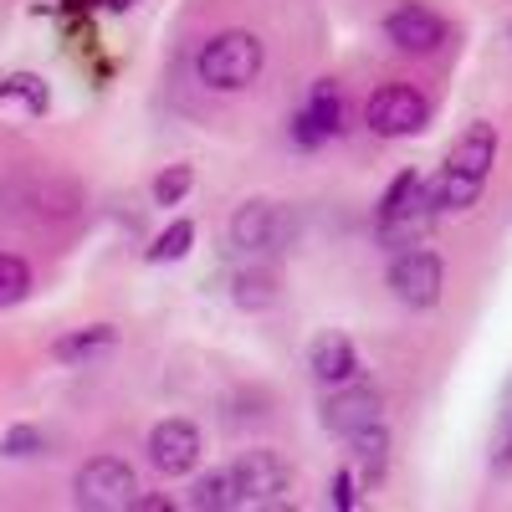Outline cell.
Instances as JSON below:
<instances>
[{"instance_id": "cell-1", "label": "cell", "mask_w": 512, "mask_h": 512, "mask_svg": "<svg viewBox=\"0 0 512 512\" xmlns=\"http://www.w3.org/2000/svg\"><path fill=\"white\" fill-rule=\"evenodd\" d=\"M492 164H497V123L492 118L466 123L456 134V144L446 149V164L425 180L441 216H461V210H472L482 200V185L492 175Z\"/></svg>"}, {"instance_id": "cell-2", "label": "cell", "mask_w": 512, "mask_h": 512, "mask_svg": "<svg viewBox=\"0 0 512 512\" xmlns=\"http://www.w3.org/2000/svg\"><path fill=\"white\" fill-rule=\"evenodd\" d=\"M262 67H267V41L256 36V31H241V26L216 31L195 52V77L205 82V88H216V93L251 88V82L262 77Z\"/></svg>"}, {"instance_id": "cell-3", "label": "cell", "mask_w": 512, "mask_h": 512, "mask_svg": "<svg viewBox=\"0 0 512 512\" xmlns=\"http://www.w3.org/2000/svg\"><path fill=\"white\" fill-rule=\"evenodd\" d=\"M297 231L303 226H297L292 205H282L272 195H251L231 210V246L246 256H282V251H292Z\"/></svg>"}, {"instance_id": "cell-4", "label": "cell", "mask_w": 512, "mask_h": 512, "mask_svg": "<svg viewBox=\"0 0 512 512\" xmlns=\"http://www.w3.org/2000/svg\"><path fill=\"white\" fill-rule=\"evenodd\" d=\"M384 282H390L395 303H405L410 313H431V308H441V292H446V262H441V251L415 241L405 251H390Z\"/></svg>"}, {"instance_id": "cell-5", "label": "cell", "mask_w": 512, "mask_h": 512, "mask_svg": "<svg viewBox=\"0 0 512 512\" xmlns=\"http://www.w3.org/2000/svg\"><path fill=\"white\" fill-rule=\"evenodd\" d=\"M431 123V103H425L420 88L410 82H379V88L364 98V128L374 139H415Z\"/></svg>"}, {"instance_id": "cell-6", "label": "cell", "mask_w": 512, "mask_h": 512, "mask_svg": "<svg viewBox=\"0 0 512 512\" xmlns=\"http://www.w3.org/2000/svg\"><path fill=\"white\" fill-rule=\"evenodd\" d=\"M349 134V108H344V88H338L333 77H318L308 98L297 103V113L287 118V139L297 149H323L333 139Z\"/></svg>"}, {"instance_id": "cell-7", "label": "cell", "mask_w": 512, "mask_h": 512, "mask_svg": "<svg viewBox=\"0 0 512 512\" xmlns=\"http://www.w3.org/2000/svg\"><path fill=\"white\" fill-rule=\"evenodd\" d=\"M72 502L82 512H123L139 502V477L123 456H93L77 466L72 477Z\"/></svg>"}, {"instance_id": "cell-8", "label": "cell", "mask_w": 512, "mask_h": 512, "mask_svg": "<svg viewBox=\"0 0 512 512\" xmlns=\"http://www.w3.org/2000/svg\"><path fill=\"white\" fill-rule=\"evenodd\" d=\"M384 41H390L400 57H436L451 41V21L436 6H425V0H400V6L384 16Z\"/></svg>"}, {"instance_id": "cell-9", "label": "cell", "mask_w": 512, "mask_h": 512, "mask_svg": "<svg viewBox=\"0 0 512 512\" xmlns=\"http://www.w3.org/2000/svg\"><path fill=\"white\" fill-rule=\"evenodd\" d=\"M144 451H149V466H154V472L175 482V477H190L195 466H200L205 436H200V425H195L190 415H164L154 431H149Z\"/></svg>"}, {"instance_id": "cell-10", "label": "cell", "mask_w": 512, "mask_h": 512, "mask_svg": "<svg viewBox=\"0 0 512 512\" xmlns=\"http://www.w3.org/2000/svg\"><path fill=\"white\" fill-rule=\"evenodd\" d=\"M226 466H231V477H236L241 507H272V502H282V492L292 487V466H287V456L272 451V446H251V451H241V456L226 461Z\"/></svg>"}, {"instance_id": "cell-11", "label": "cell", "mask_w": 512, "mask_h": 512, "mask_svg": "<svg viewBox=\"0 0 512 512\" xmlns=\"http://www.w3.org/2000/svg\"><path fill=\"white\" fill-rule=\"evenodd\" d=\"M384 420V395L369 390V384H338V390H323V431L333 441H354L359 431Z\"/></svg>"}, {"instance_id": "cell-12", "label": "cell", "mask_w": 512, "mask_h": 512, "mask_svg": "<svg viewBox=\"0 0 512 512\" xmlns=\"http://www.w3.org/2000/svg\"><path fill=\"white\" fill-rule=\"evenodd\" d=\"M308 369L323 390H338V384H354L364 379V359H359V344L344 333V328H318L313 344H308Z\"/></svg>"}, {"instance_id": "cell-13", "label": "cell", "mask_w": 512, "mask_h": 512, "mask_svg": "<svg viewBox=\"0 0 512 512\" xmlns=\"http://www.w3.org/2000/svg\"><path fill=\"white\" fill-rule=\"evenodd\" d=\"M231 303L241 313H272L282 303V267L272 256H251L246 267L231 272Z\"/></svg>"}, {"instance_id": "cell-14", "label": "cell", "mask_w": 512, "mask_h": 512, "mask_svg": "<svg viewBox=\"0 0 512 512\" xmlns=\"http://www.w3.org/2000/svg\"><path fill=\"white\" fill-rule=\"evenodd\" d=\"M113 349H118V328L113 323H82V328H67L62 338H52V359L67 364V369L98 364Z\"/></svg>"}, {"instance_id": "cell-15", "label": "cell", "mask_w": 512, "mask_h": 512, "mask_svg": "<svg viewBox=\"0 0 512 512\" xmlns=\"http://www.w3.org/2000/svg\"><path fill=\"white\" fill-rule=\"evenodd\" d=\"M349 451H354V466H359V482L364 487H379L384 477H390V425H369V431H359L354 441H344Z\"/></svg>"}, {"instance_id": "cell-16", "label": "cell", "mask_w": 512, "mask_h": 512, "mask_svg": "<svg viewBox=\"0 0 512 512\" xmlns=\"http://www.w3.org/2000/svg\"><path fill=\"white\" fill-rule=\"evenodd\" d=\"M185 507H190V512H231V507H241L231 466H216V472H200V477L190 482V492H185Z\"/></svg>"}, {"instance_id": "cell-17", "label": "cell", "mask_w": 512, "mask_h": 512, "mask_svg": "<svg viewBox=\"0 0 512 512\" xmlns=\"http://www.w3.org/2000/svg\"><path fill=\"white\" fill-rule=\"evenodd\" d=\"M0 103H21L26 113H47L52 108V88H47V77H36V72H6L0 77Z\"/></svg>"}, {"instance_id": "cell-18", "label": "cell", "mask_w": 512, "mask_h": 512, "mask_svg": "<svg viewBox=\"0 0 512 512\" xmlns=\"http://www.w3.org/2000/svg\"><path fill=\"white\" fill-rule=\"evenodd\" d=\"M190 251H195V221L175 216V221L154 236V246L144 251V262H149V267H169V262H185Z\"/></svg>"}, {"instance_id": "cell-19", "label": "cell", "mask_w": 512, "mask_h": 512, "mask_svg": "<svg viewBox=\"0 0 512 512\" xmlns=\"http://www.w3.org/2000/svg\"><path fill=\"white\" fill-rule=\"evenodd\" d=\"M195 190V164H185V159H175V164H164L159 175L149 180V200L159 205V210H175V205H185V195Z\"/></svg>"}, {"instance_id": "cell-20", "label": "cell", "mask_w": 512, "mask_h": 512, "mask_svg": "<svg viewBox=\"0 0 512 512\" xmlns=\"http://www.w3.org/2000/svg\"><path fill=\"white\" fill-rule=\"evenodd\" d=\"M420 195H425V180L415 175V169H400V175L390 180V190H384V195H379V205H374V226L405 216V210H410Z\"/></svg>"}, {"instance_id": "cell-21", "label": "cell", "mask_w": 512, "mask_h": 512, "mask_svg": "<svg viewBox=\"0 0 512 512\" xmlns=\"http://www.w3.org/2000/svg\"><path fill=\"white\" fill-rule=\"evenodd\" d=\"M31 297V267H26V256L16 251H0V308H16Z\"/></svg>"}, {"instance_id": "cell-22", "label": "cell", "mask_w": 512, "mask_h": 512, "mask_svg": "<svg viewBox=\"0 0 512 512\" xmlns=\"http://www.w3.org/2000/svg\"><path fill=\"white\" fill-rule=\"evenodd\" d=\"M492 472L497 477H512V379L502 390V410H497V431H492Z\"/></svg>"}, {"instance_id": "cell-23", "label": "cell", "mask_w": 512, "mask_h": 512, "mask_svg": "<svg viewBox=\"0 0 512 512\" xmlns=\"http://www.w3.org/2000/svg\"><path fill=\"white\" fill-rule=\"evenodd\" d=\"M47 431L41 425H11L6 436H0V456L6 461H31V456H47Z\"/></svg>"}, {"instance_id": "cell-24", "label": "cell", "mask_w": 512, "mask_h": 512, "mask_svg": "<svg viewBox=\"0 0 512 512\" xmlns=\"http://www.w3.org/2000/svg\"><path fill=\"white\" fill-rule=\"evenodd\" d=\"M328 502H333L338 512H354V507H359V492H354V472H349V466H338V472H333Z\"/></svg>"}, {"instance_id": "cell-25", "label": "cell", "mask_w": 512, "mask_h": 512, "mask_svg": "<svg viewBox=\"0 0 512 512\" xmlns=\"http://www.w3.org/2000/svg\"><path fill=\"white\" fill-rule=\"evenodd\" d=\"M139 512H175V497H159V492H139V502H134Z\"/></svg>"}, {"instance_id": "cell-26", "label": "cell", "mask_w": 512, "mask_h": 512, "mask_svg": "<svg viewBox=\"0 0 512 512\" xmlns=\"http://www.w3.org/2000/svg\"><path fill=\"white\" fill-rule=\"evenodd\" d=\"M98 6H103V11H134L139 0H98Z\"/></svg>"}, {"instance_id": "cell-27", "label": "cell", "mask_w": 512, "mask_h": 512, "mask_svg": "<svg viewBox=\"0 0 512 512\" xmlns=\"http://www.w3.org/2000/svg\"><path fill=\"white\" fill-rule=\"evenodd\" d=\"M88 6H98V0H67V11H88Z\"/></svg>"}, {"instance_id": "cell-28", "label": "cell", "mask_w": 512, "mask_h": 512, "mask_svg": "<svg viewBox=\"0 0 512 512\" xmlns=\"http://www.w3.org/2000/svg\"><path fill=\"white\" fill-rule=\"evenodd\" d=\"M507 36H512V31H507Z\"/></svg>"}]
</instances>
